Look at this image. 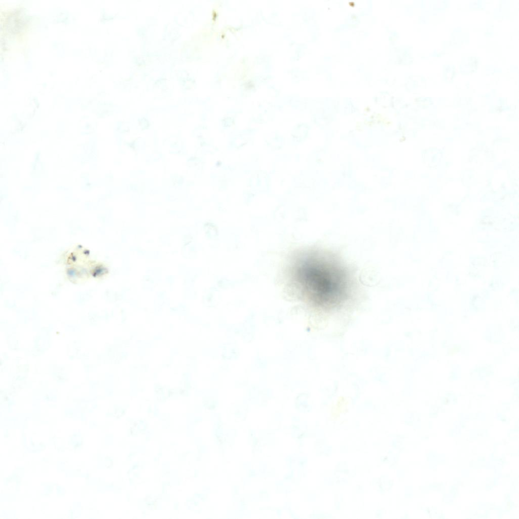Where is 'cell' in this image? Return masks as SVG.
<instances>
[{
  "label": "cell",
  "mask_w": 519,
  "mask_h": 519,
  "mask_svg": "<svg viewBox=\"0 0 519 519\" xmlns=\"http://www.w3.org/2000/svg\"><path fill=\"white\" fill-rule=\"evenodd\" d=\"M289 274L300 296L317 308H341L355 293L349 269L330 252L309 249L297 253L290 264Z\"/></svg>",
  "instance_id": "6da1fadb"
}]
</instances>
